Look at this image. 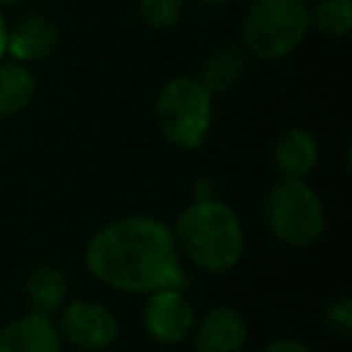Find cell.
<instances>
[{"instance_id":"cell-1","label":"cell","mask_w":352,"mask_h":352,"mask_svg":"<svg viewBox=\"0 0 352 352\" xmlns=\"http://www.w3.org/2000/svg\"><path fill=\"white\" fill-rule=\"evenodd\" d=\"M88 272L124 294L184 289L187 272L168 223L151 214H124L104 223L85 245Z\"/></svg>"},{"instance_id":"cell-2","label":"cell","mask_w":352,"mask_h":352,"mask_svg":"<svg viewBox=\"0 0 352 352\" xmlns=\"http://www.w3.org/2000/svg\"><path fill=\"white\" fill-rule=\"evenodd\" d=\"M182 261L201 272H231L245 256V228L239 214L220 198H195L170 226Z\"/></svg>"},{"instance_id":"cell-3","label":"cell","mask_w":352,"mask_h":352,"mask_svg":"<svg viewBox=\"0 0 352 352\" xmlns=\"http://www.w3.org/2000/svg\"><path fill=\"white\" fill-rule=\"evenodd\" d=\"M214 96L192 74H176L165 80L154 96V124L160 135L182 151L204 146L212 129Z\"/></svg>"},{"instance_id":"cell-4","label":"cell","mask_w":352,"mask_h":352,"mask_svg":"<svg viewBox=\"0 0 352 352\" xmlns=\"http://www.w3.org/2000/svg\"><path fill=\"white\" fill-rule=\"evenodd\" d=\"M261 217L286 248H311L327 226L324 204L305 179H278L264 195Z\"/></svg>"},{"instance_id":"cell-5","label":"cell","mask_w":352,"mask_h":352,"mask_svg":"<svg viewBox=\"0 0 352 352\" xmlns=\"http://www.w3.org/2000/svg\"><path fill=\"white\" fill-rule=\"evenodd\" d=\"M308 30V0H253L242 16V47L258 60H280L302 44Z\"/></svg>"},{"instance_id":"cell-6","label":"cell","mask_w":352,"mask_h":352,"mask_svg":"<svg viewBox=\"0 0 352 352\" xmlns=\"http://www.w3.org/2000/svg\"><path fill=\"white\" fill-rule=\"evenodd\" d=\"M55 327L60 333V341H66L69 346H74L80 352L110 349L121 333L116 314L104 302L85 300V297L63 302V308L58 311Z\"/></svg>"},{"instance_id":"cell-7","label":"cell","mask_w":352,"mask_h":352,"mask_svg":"<svg viewBox=\"0 0 352 352\" xmlns=\"http://www.w3.org/2000/svg\"><path fill=\"white\" fill-rule=\"evenodd\" d=\"M195 311L192 302L187 300L184 289H157L146 294L143 302V330L148 338H154L162 346H173L190 338L195 327Z\"/></svg>"},{"instance_id":"cell-8","label":"cell","mask_w":352,"mask_h":352,"mask_svg":"<svg viewBox=\"0 0 352 352\" xmlns=\"http://www.w3.org/2000/svg\"><path fill=\"white\" fill-rule=\"evenodd\" d=\"M195 352H242L248 344V322L231 305H214L190 333Z\"/></svg>"},{"instance_id":"cell-9","label":"cell","mask_w":352,"mask_h":352,"mask_svg":"<svg viewBox=\"0 0 352 352\" xmlns=\"http://www.w3.org/2000/svg\"><path fill=\"white\" fill-rule=\"evenodd\" d=\"M60 44L58 25L44 14H25L19 16L6 33V55L19 63L47 60Z\"/></svg>"},{"instance_id":"cell-10","label":"cell","mask_w":352,"mask_h":352,"mask_svg":"<svg viewBox=\"0 0 352 352\" xmlns=\"http://www.w3.org/2000/svg\"><path fill=\"white\" fill-rule=\"evenodd\" d=\"M60 333L44 314L28 311L0 327V352H60Z\"/></svg>"},{"instance_id":"cell-11","label":"cell","mask_w":352,"mask_h":352,"mask_svg":"<svg viewBox=\"0 0 352 352\" xmlns=\"http://www.w3.org/2000/svg\"><path fill=\"white\" fill-rule=\"evenodd\" d=\"M248 52L242 44H217L198 69V82L212 94L223 96L231 94L248 74Z\"/></svg>"},{"instance_id":"cell-12","label":"cell","mask_w":352,"mask_h":352,"mask_svg":"<svg viewBox=\"0 0 352 352\" xmlns=\"http://www.w3.org/2000/svg\"><path fill=\"white\" fill-rule=\"evenodd\" d=\"M272 162L280 179H308L319 162V143L302 126H286L272 148Z\"/></svg>"},{"instance_id":"cell-13","label":"cell","mask_w":352,"mask_h":352,"mask_svg":"<svg viewBox=\"0 0 352 352\" xmlns=\"http://www.w3.org/2000/svg\"><path fill=\"white\" fill-rule=\"evenodd\" d=\"M22 294L28 302V311L33 314H44L52 316L63 308L66 294H69V280L63 275V270L52 267V264H38L28 272L25 283H22Z\"/></svg>"},{"instance_id":"cell-14","label":"cell","mask_w":352,"mask_h":352,"mask_svg":"<svg viewBox=\"0 0 352 352\" xmlns=\"http://www.w3.org/2000/svg\"><path fill=\"white\" fill-rule=\"evenodd\" d=\"M36 96V74L28 63L0 58V121L19 116Z\"/></svg>"},{"instance_id":"cell-15","label":"cell","mask_w":352,"mask_h":352,"mask_svg":"<svg viewBox=\"0 0 352 352\" xmlns=\"http://www.w3.org/2000/svg\"><path fill=\"white\" fill-rule=\"evenodd\" d=\"M311 28L330 38H344L352 30V0H316L308 6Z\"/></svg>"},{"instance_id":"cell-16","label":"cell","mask_w":352,"mask_h":352,"mask_svg":"<svg viewBox=\"0 0 352 352\" xmlns=\"http://www.w3.org/2000/svg\"><path fill=\"white\" fill-rule=\"evenodd\" d=\"M187 0H135L140 22L151 30H170L182 22Z\"/></svg>"},{"instance_id":"cell-17","label":"cell","mask_w":352,"mask_h":352,"mask_svg":"<svg viewBox=\"0 0 352 352\" xmlns=\"http://www.w3.org/2000/svg\"><path fill=\"white\" fill-rule=\"evenodd\" d=\"M322 324H324V330H330L341 341H346L352 336V300H349V294H338L330 302H324Z\"/></svg>"},{"instance_id":"cell-18","label":"cell","mask_w":352,"mask_h":352,"mask_svg":"<svg viewBox=\"0 0 352 352\" xmlns=\"http://www.w3.org/2000/svg\"><path fill=\"white\" fill-rule=\"evenodd\" d=\"M261 352H314L305 341H300V338H292V336H283V338H275V341H270Z\"/></svg>"},{"instance_id":"cell-19","label":"cell","mask_w":352,"mask_h":352,"mask_svg":"<svg viewBox=\"0 0 352 352\" xmlns=\"http://www.w3.org/2000/svg\"><path fill=\"white\" fill-rule=\"evenodd\" d=\"M6 33H8V22L0 11V58H6Z\"/></svg>"},{"instance_id":"cell-20","label":"cell","mask_w":352,"mask_h":352,"mask_svg":"<svg viewBox=\"0 0 352 352\" xmlns=\"http://www.w3.org/2000/svg\"><path fill=\"white\" fill-rule=\"evenodd\" d=\"M201 6H223V3H231V0H198Z\"/></svg>"},{"instance_id":"cell-21","label":"cell","mask_w":352,"mask_h":352,"mask_svg":"<svg viewBox=\"0 0 352 352\" xmlns=\"http://www.w3.org/2000/svg\"><path fill=\"white\" fill-rule=\"evenodd\" d=\"M14 3H19V0H0V6H14Z\"/></svg>"}]
</instances>
